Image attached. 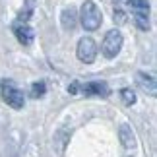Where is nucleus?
Listing matches in <instances>:
<instances>
[{"label": "nucleus", "instance_id": "6", "mask_svg": "<svg viewBox=\"0 0 157 157\" xmlns=\"http://www.w3.org/2000/svg\"><path fill=\"white\" fill-rule=\"evenodd\" d=\"M80 87H82L80 91L83 95H99V97H107L109 95V87H107L105 82H89V83H83Z\"/></svg>", "mask_w": 157, "mask_h": 157}, {"label": "nucleus", "instance_id": "10", "mask_svg": "<svg viewBox=\"0 0 157 157\" xmlns=\"http://www.w3.org/2000/svg\"><path fill=\"white\" fill-rule=\"evenodd\" d=\"M128 6L132 8V12H144V14H149L147 0H128Z\"/></svg>", "mask_w": 157, "mask_h": 157}, {"label": "nucleus", "instance_id": "12", "mask_svg": "<svg viewBox=\"0 0 157 157\" xmlns=\"http://www.w3.org/2000/svg\"><path fill=\"white\" fill-rule=\"evenodd\" d=\"M47 93V83L45 82H35L33 86H31V97L33 99H39V97H43V95Z\"/></svg>", "mask_w": 157, "mask_h": 157}, {"label": "nucleus", "instance_id": "5", "mask_svg": "<svg viewBox=\"0 0 157 157\" xmlns=\"http://www.w3.org/2000/svg\"><path fill=\"white\" fill-rule=\"evenodd\" d=\"M12 29H14L16 39L20 41L21 45H31V43H33V39H35V31L31 29V25H27L25 21H16Z\"/></svg>", "mask_w": 157, "mask_h": 157}, {"label": "nucleus", "instance_id": "3", "mask_svg": "<svg viewBox=\"0 0 157 157\" xmlns=\"http://www.w3.org/2000/svg\"><path fill=\"white\" fill-rule=\"evenodd\" d=\"M120 49H122V33H120L118 29H111L103 39L101 52H103V56H107V58H114L120 52Z\"/></svg>", "mask_w": 157, "mask_h": 157}, {"label": "nucleus", "instance_id": "9", "mask_svg": "<svg viewBox=\"0 0 157 157\" xmlns=\"http://www.w3.org/2000/svg\"><path fill=\"white\" fill-rule=\"evenodd\" d=\"M76 21H78V14L74 8H66L62 12V25L64 29H74L76 27Z\"/></svg>", "mask_w": 157, "mask_h": 157}, {"label": "nucleus", "instance_id": "14", "mask_svg": "<svg viewBox=\"0 0 157 157\" xmlns=\"http://www.w3.org/2000/svg\"><path fill=\"white\" fill-rule=\"evenodd\" d=\"M114 21H117V23H124V21H126V16H124V12H120V10H117V12H114Z\"/></svg>", "mask_w": 157, "mask_h": 157}, {"label": "nucleus", "instance_id": "11", "mask_svg": "<svg viewBox=\"0 0 157 157\" xmlns=\"http://www.w3.org/2000/svg\"><path fill=\"white\" fill-rule=\"evenodd\" d=\"M134 21H136V25L140 27L142 31H147V29H149L147 14H144V12H134Z\"/></svg>", "mask_w": 157, "mask_h": 157}, {"label": "nucleus", "instance_id": "13", "mask_svg": "<svg viewBox=\"0 0 157 157\" xmlns=\"http://www.w3.org/2000/svg\"><path fill=\"white\" fill-rule=\"evenodd\" d=\"M120 99H122L124 105H134L136 103V93L132 91L130 87H124V89H120Z\"/></svg>", "mask_w": 157, "mask_h": 157}, {"label": "nucleus", "instance_id": "4", "mask_svg": "<svg viewBox=\"0 0 157 157\" xmlns=\"http://www.w3.org/2000/svg\"><path fill=\"white\" fill-rule=\"evenodd\" d=\"M76 54L80 58V62H83V64L95 62V58H97V45H95V41L91 37H82L78 41Z\"/></svg>", "mask_w": 157, "mask_h": 157}, {"label": "nucleus", "instance_id": "7", "mask_svg": "<svg viewBox=\"0 0 157 157\" xmlns=\"http://www.w3.org/2000/svg\"><path fill=\"white\" fill-rule=\"evenodd\" d=\"M136 82H138V86H140L146 93H149V95L157 93V83H155L153 76H147L146 72H138V74H136Z\"/></svg>", "mask_w": 157, "mask_h": 157}, {"label": "nucleus", "instance_id": "1", "mask_svg": "<svg viewBox=\"0 0 157 157\" xmlns=\"http://www.w3.org/2000/svg\"><path fill=\"white\" fill-rule=\"evenodd\" d=\"M80 21H82V27L86 31H95L99 29L101 21H103V14H101L99 6L93 2V0H86L82 4V10H80Z\"/></svg>", "mask_w": 157, "mask_h": 157}, {"label": "nucleus", "instance_id": "8", "mask_svg": "<svg viewBox=\"0 0 157 157\" xmlns=\"http://www.w3.org/2000/svg\"><path fill=\"white\" fill-rule=\"evenodd\" d=\"M118 138H120V142H122L124 147H134L136 138H134V132H132V126H130V124H120V128H118Z\"/></svg>", "mask_w": 157, "mask_h": 157}, {"label": "nucleus", "instance_id": "2", "mask_svg": "<svg viewBox=\"0 0 157 157\" xmlns=\"http://www.w3.org/2000/svg\"><path fill=\"white\" fill-rule=\"evenodd\" d=\"M0 95H2L4 103H8V107L20 111L25 105V97H23V91L16 86L14 82L10 80H2L0 82Z\"/></svg>", "mask_w": 157, "mask_h": 157}]
</instances>
